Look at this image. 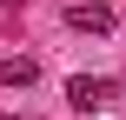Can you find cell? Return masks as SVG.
<instances>
[{"instance_id": "cell-1", "label": "cell", "mask_w": 126, "mask_h": 120, "mask_svg": "<svg viewBox=\"0 0 126 120\" xmlns=\"http://www.w3.org/2000/svg\"><path fill=\"white\" fill-rule=\"evenodd\" d=\"M66 100H73L80 114H93V107H106V100H113V87H106V80H93V73H73V80H66Z\"/></svg>"}, {"instance_id": "cell-2", "label": "cell", "mask_w": 126, "mask_h": 120, "mask_svg": "<svg viewBox=\"0 0 126 120\" xmlns=\"http://www.w3.org/2000/svg\"><path fill=\"white\" fill-rule=\"evenodd\" d=\"M0 80H7V87H33V80H40V60H33V53H13V60H0Z\"/></svg>"}, {"instance_id": "cell-3", "label": "cell", "mask_w": 126, "mask_h": 120, "mask_svg": "<svg viewBox=\"0 0 126 120\" xmlns=\"http://www.w3.org/2000/svg\"><path fill=\"white\" fill-rule=\"evenodd\" d=\"M66 20H73L80 33H106V27H113V13H106V7H73Z\"/></svg>"}, {"instance_id": "cell-4", "label": "cell", "mask_w": 126, "mask_h": 120, "mask_svg": "<svg viewBox=\"0 0 126 120\" xmlns=\"http://www.w3.org/2000/svg\"><path fill=\"white\" fill-rule=\"evenodd\" d=\"M93 7H113V0H93Z\"/></svg>"}, {"instance_id": "cell-5", "label": "cell", "mask_w": 126, "mask_h": 120, "mask_svg": "<svg viewBox=\"0 0 126 120\" xmlns=\"http://www.w3.org/2000/svg\"><path fill=\"white\" fill-rule=\"evenodd\" d=\"M120 94H126V80H120Z\"/></svg>"}, {"instance_id": "cell-6", "label": "cell", "mask_w": 126, "mask_h": 120, "mask_svg": "<svg viewBox=\"0 0 126 120\" xmlns=\"http://www.w3.org/2000/svg\"><path fill=\"white\" fill-rule=\"evenodd\" d=\"M0 120H7V114H0Z\"/></svg>"}]
</instances>
